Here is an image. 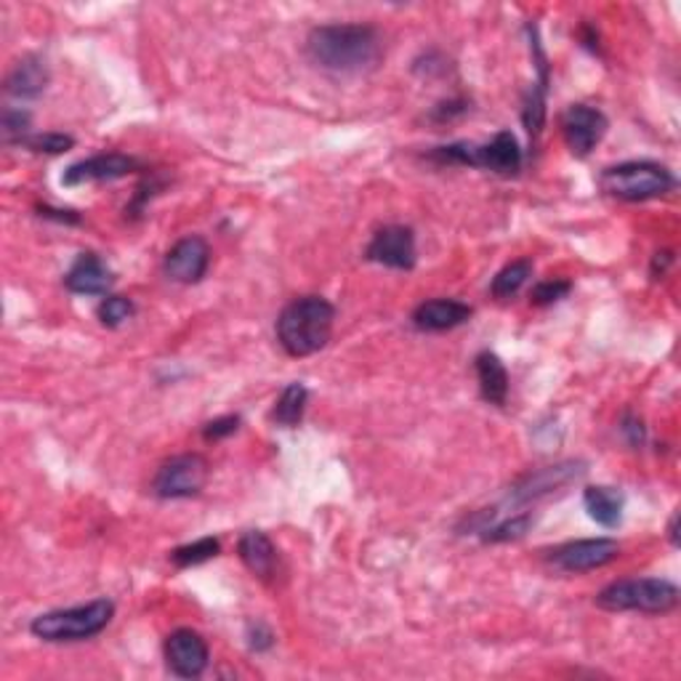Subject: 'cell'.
I'll use <instances>...</instances> for the list:
<instances>
[{"label": "cell", "instance_id": "1", "mask_svg": "<svg viewBox=\"0 0 681 681\" xmlns=\"http://www.w3.org/2000/svg\"><path fill=\"white\" fill-rule=\"evenodd\" d=\"M307 54L317 67L333 75H362L379 67L384 41L373 24H320L309 32Z\"/></svg>", "mask_w": 681, "mask_h": 681}, {"label": "cell", "instance_id": "2", "mask_svg": "<svg viewBox=\"0 0 681 681\" xmlns=\"http://www.w3.org/2000/svg\"><path fill=\"white\" fill-rule=\"evenodd\" d=\"M336 307L322 296L294 298L277 317V341L290 357H309L328 347Z\"/></svg>", "mask_w": 681, "mask_h": 681}, {"label": "cell", "instance_id": "3", "mask_svg": "<svg viewBox=\"0 0 681 681\" xmlns=\"http://www.w3.org/2000/svg\"><path fill=\"white\" fill-rule=\"evenodd\" d=\"M115 618L113 599H94L88 605H77L54 613L38 615L30 623L32 637L49 645H70V641H86L99 637L104 628Z\"/></svg>", "mask_w": 681, "mask_h": 681}, {"label": "cell", "instance_id": "4", "mask_svg": "<svg viewBox=\"0 0 681 681\" xmlns=\"http://www.w3.org/2000/svg\"><path fill=\"white\" fill-rule=\"evenodd\" d=\"M596 605L607 613L668 615L679 605V588L666 578H623L602 588Z\"/></svg>", "mask_w": 681, "mask_h": 681}, {"label": "cell", "instance_id": "5", "mask_svg": "<svg viewBox=\"0 0 681 681\" xmlns=\"http://www.w3.org/2000/svg\"><path fill=\"white\" fill-rule=\"evenodd\" d=\"M429 158L439 166H471L498 177H514L522 168V147L511 131H498L488 145L456 141V145L437 147Z\"/></svg>", "mask_w": 681, "mask_h": 681}, {"label": "cell", "instance_id": "6", "mask_svg": "<svg viewBox=\"0 0 681 681\" xmlns=\"http://www.w3.org/2000/svg\"><path fill=\"white\" fill-rule=\"evenodd\" d=\"M602 192L626 203H645V200L663 198L677 187V179L666 166L652 160H628V163L609 166L599 173Z\"/></svg>", "mask_w": 681, "mask_h": 681}, {"label": "cell", "instance_id": "7", "mask_svg": "<svg viewBox=\"0 0 681 681\" xmlns=\"http://www.w3.org/2000/svg\"><path fill=\"white\" fill-rule=\"evenodd\" d=\"M208 460L198 453L168 458L152 477V492L163 501H179V498H194L208 482Z\"/></svg>", "mask_w": 681, "mask_h": 681}, {"label": "cell", "instance_id": "8", "mask_svg": "<svg viewBox=\"0 0 681 681\" xmlns=\"http://www.w3.org/2000/svg\"><path fill=\"white\" fill-rule=\"evenodd\" d=\"M560 126L570 152L575 158H588L607 136L609 120L599 107H592V104H570L562 113Z\"/></svg>", "mask_w": 681, "mask_h": 681}, {"label": "cell", "instance_id": "9", "mask_svg": "<svg viewBox=\"0 0 681 681\" xmlns=\"http://www.w3.org/2000/svg\"><path fill=\"white\" fill-rule=\"evenodd\" d=\"M620 556V543L613 538H586V541H570L551 549L546 560L562 573H588V570L607 567Z\"/></svg>", "mask_w": 681, "mask_h": 681}, {"label": "cell", "instance_id": "10", "mask_svg": "<svg viewBox=\"0 0 681 681\" xmlns=\"http://www.w3.org/2000/svg\"><path fill=\"white\" fill-rule=\"evenodd\" d=\"M586 475L583 464L578 460H564V464L546 466V469H538L524 475L522 479H517L509 490V501L514 506H528L541 501V498L554 496V492H562L564 488L581 479Z\"/></svg>", "mask_w": 681, "mask_h": 681}, {"label": "cell", "instance_id": "11", "mask_svg": "<svg viewBox=\"0 0 681 681\" xmlns=\"http://www.w3.org/2000/svg\"><path fill=\"white\" fill-rule=\"evenodd\" d=\"M163 650L168 671L179 679L203 677L208 660H211L208 641L198 631H192V628H177V631L168 634Z\"/></svg>", "mask_w": 681, "mask_h": 681}, {"label": "cell", "instance_id": "12", "mask_svg": "<svg viewBox=\"0 0 681 681\" xmlns=\"http://www.w3.org/2000/svg\"><path fill=\"white\" fill-rule=\"evenodd\" d=\"M365 258L389 269H413L415 267V235L411 226L389 224L379 230L368 243Z\"/></svg>", "mask_w": 681, "mask_h": 681}, {"label": "cell", "instance_id": "13", "mask_svg": "<svg viewBox=\"0 0 681 681\" xmlns=\"http://www.w3.org/2000/svg\"><path fill=\"white\" fill-rule=\"evenodd\" d=\"M208 267H211V245L198 235L181 237L179 243L166 253L163 262L166 277L179 285L200 283L205 277Z\"/></svg>", "mask_w": 681, "mask_h": 681}, {"label": "cell", "instance_id": "14", "mask_svg": "<svg viewBox=\"0 0 681 681\" xmlns=\"http://www.w3.org/2000/svg\"><path fill=\"white\" fill-rule=\"evenodd\" d=\"M139 171V160L123 152H102L94 158L77 160L62 173L64 187H81V184H96V181H118L126 179L128 173Z\"/></svg>", "mask_w": 681, "mask_h": 681}, {"label": "cell", "instance_id": "15", "mask_svg": "<svg viewBox=\"0 0 681 681\" xmlns=\"http://www.w3.org/2000/svg\"><path fill=\"white\" fill-rule=\"evenodd\" d=\"M475 309L458 298H432L418 304L413 311V326L421 333H445V330L460 328L471 320Z\"/></svg>", "mask_w": 681, "mask_h": 681}, {"label": "cell", "instance_id": "16", "mask_svg": "<svg viewBox=\"0 0 681 681\" xmlns=\"http://www.w3.org/2000/svg\"><path fill=\"white\" fill-rule=\"evenodd\" d=\"M113 269L96 253H81L67 275H64V285L75 296H104L113 288Z\"/></svg>", "mask_w": 681, "mask_h": 681}, {"label": "cell", "instance_id": "17", "mask_svg": "<svg viewBox=\"0 0 681 681\" xmlns=\"http://www.w3.org/2000/svg\"><path fill=\"white\" fill-rule=\"evenodd\" d=\"M237 551L240 560H243L245 567H248L256 578L262 581L277 578V573H280V554H277L275 543L269 541L267 533H262V530H248V533H243V538H240Z\"/></svg>", "mask_w": 681, "mask_h": 681}, {"label": "cell", "instance_id": "18", "mask_svg": "<svg viewBox=\"0 0 681 681\" xmlns=\"http://www.w3.org/2000/svg\"><path fill=\"white\" fill-rule=\"evenodd\" d=\"M51 73L41 56H22L6 75V94L14 99H38L49 86Z\"/></svg>", "mask_w": 681, "mask_h": 681}, {"label": "cell", "instance_id": "19", "mask_svg": "<svg viewBox=\"0 0 681 681\" xmlns=\"http://www.w3.org/2000/svg\"><path fill=\"white\" fill-rule=\"evenodd\" d=\"M533 54H535V67H538V81L533 91H530V99L524 104V128L528 134L538 139L543 131V123H546V94H549V62L546 54H543V45L538 41V35L533 38Z\"/></svg>", "mask_w": 681, "mask_h": 681}, {"label": "cell", "instance_id": "20", "mask_svg": "<svg viewBox=\"0 0 681 681\" xmlns=\"http://www.w3.org/2000/svg\"><path fill=\"white\" fill-rule=\"evenodd\" d=\"M583 506H586L588 517H592L596 524H602V528L607 530H615L620 528L623 522V506H626V498H623L620 490L596 485V488H586V492H583Z\"/></svg>", "mask_w": 681, "mask_h": 681}, {"label": "cell", "instance_id": "21", "mask_svg": "<svg viewBox=\"0 0 681 681\" xmlns=\"http://www.w3.org/2000/svg\"><path fill=\"white\" fill-rule=\"evenodd\" d=\"M475 368L482 397L490 405H506V397H509V371H506L501 357L492 352H479Z\"/></svg>", "mask_w": 681, "mask_h": 681}, {"label": "cell", "instance_id": "22", "mask_svg": "<svg viewBox=\"0 0 681 681\" xmlns=\"http://www.w3.org/2000/svg\"><path fill=\"white\" fill-rule=\"evenodd\" d=\"M307 402H309V389L304 384H288L283 389V394L277 397L275 407H272V421L283 429H296L298 424L304 421V413H307Z\"/></svg>", "mask_w": 681, "mask_h": 681}, {"label": "cell", "instance_id": "23", "mask_svg": "<svg viewBox=\"0 0 681 681\" xmlns=\"http://www.w3.org/2000/svg\"><path fill=\"white\" fill-rule=\"evenodd\" d=\"M530 277H533V262L530 258H519V262L506 264V267L492 277L490 294L498 301H506V298H514L519 290L528 285Z\"/></svg>", "mask_w": 681, "mask_h": 681}, {"label": "cell", "instance_id": "24", "mask_svg": "<svg viewBox=\"0 0 681 681\" xmlns=\"http://www.w3.org/2000/svg\"><path fill=\"white\" fill-rule=\"evenodd\" d=\"M219 551H222V543H219V538H200V541L187 543V546H179L171 554V562L177 564V567L187 570V567H198V564L211 562L213 556H219Z\"/></svg>", "mask_w": 681, "mask_h": 681}, {"label": "cell", "instance_id": "25", "mask_svg": "<svg viewBox=\"0 0 681 681\" xmlns=\"http://www.w3.org/2000/svg\"><path fill=\"white\" fill-rule=\"evenodd\" d=\"M533 514H514L509 519H501V522H490L488 528L482 530V541L488 543H506V541H519L522 535H528V530L533 528Z\"/></svg>", "mask_w": 681, "mask_h": 681}, {"label": "cell", "instance_id": "26", "mask_svg": "<svg viewBox=\"0 0 681 681\" xmlns=\"http://www.w3.org/2000/svg\"><path fill=\"white\" fill-rule=\"evenodd\" d=\"M134 311H136V307H134L131 298L107 296V298H102L99 309H96V317H99L104 328H120V326H126L128 320H131Z\"/></svg>", "mask_w": 681, "mask_h": 681}, {"label": "cell", "instance_id": "27", "mask_svg": "<svg viewBox=\"0 0 681 681\" xmlns=\"http://www.w3.org/2000/svg\"><path fill=\"white\" fill-rule=\"evenodd\" d=\"M30 113L28 109L6 107L3 118H0V134H3L6 145H22L30 136Z\"/></svg>", "mask_w": 681, "mask_h": 681}, {"label": "cell", "instance_id": "28", "mask_svg": "<svg viewBox=\"0 0 681 681\" xmlns=\"http://www.w3.org/2000/svg\"><path fill=\"white\" fill-rule=\"evenodd\" d=\"M22 147L32 149V152H49V155H62L67 152V149L75 147V139L67 134H32L28 139L22 141Z\"/></svg>", "mask_w": 681, "mask_h": 681}, {"label": "cell", "instance_id": "29", "mask_svg": "<svg viewBox=\"0 0 681 681\" xmlns=\"http://www.w3.org/2000/svg\"><path fill=\"white\" fill-rule=\"evenodd\" d=\"M570 290H573V283L570 280H543L533 288L530 301H533L535 307H551V304L562 301Z\"/></svg>", "mask_w": 681, "mask_h": 681}, {"label": "cell", "instance_id": "30", "mask_svg": "<svg viewBox=\"0 0 681 681\" xmlns=\"http://www.w3.org/2000/svg\"><path fill=\"white\" fill-rule=\"evenodd\" d=\"M240 429V415H222V418L208 421L203 426V437L208 443H219V439L232 437Z\"/></svg>", "mask_w": 681, "mask_h": 681}, {"label": "cell", "instance_id": "31", "mask_svg": "<svg viewBox=\"0 0 681 681\" xmlns=\"http://www.w3.org/2000/svg\"><path fill=\"white\" fill-rule=\"evenodd\" d=\"M620 432H623V437L628 439V445H631V447H641V445H645V437H647L645 424H641V421H639L634 413H626V415H623Z\"/></svg>", "mask_w": 681, "mask_h": 681}, {"label": "cell", "instance_id": "32", "mask_svg": "<svg viewBox=\"0 0 681 681\" xmlns=\"http://www.w3.org/2000/svg\"><path fill=\"white\" fill-rule=\"evenodd\" d=\"M38 213H41L43 219H54V222H62V224H81V216H77L75 211H60V208H38Z\"/></svg>", "mask_w": 681, "mask_h": 681}, {"label": "cell", "instance_id": "33", "mask_svg": "<svg viewBox=\"0 0 681 681\" xmlns=\"http://www.w3.org/2000/svg\"><path fill=\"white\" fill-rule=\"evenodd\" d=\"M671 262H673L671 253H658V256L652 258V275H655V277H658V275L663 277V275H666V269H668V264H671Z\"/></svg>", "mask_w": 681, "mask_h": 681}, {"label": "cell", "instance_id": "34", "mask_svg": "<svg viewBox=\"0 0 681 681\" xmlns=\"http://www.w3.org/2000/svg\"><path fill=\"white\" fill-rule=\"evenodd\" d=\"M677 524H679V514H673V517H671V524H668V535H671V543H673V546H679Z\"/></svg>", "mask_w": 681, "mask_h": 681}]
</instances>
